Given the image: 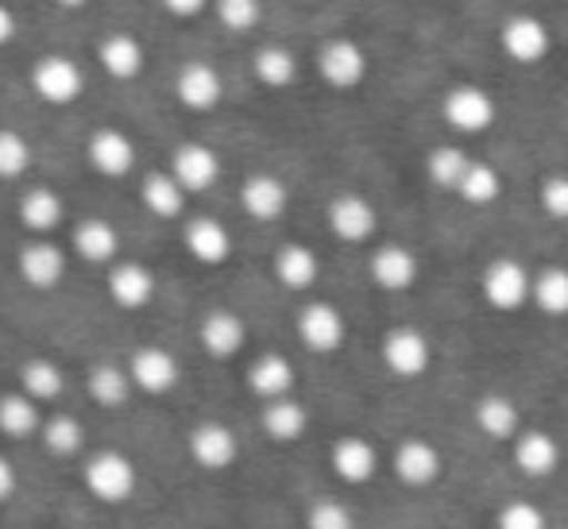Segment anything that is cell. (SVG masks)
<instances>
[{
	"instance_id": "6da1fadb",
	"label": "cell",
	"mask_w": 568,
	"mask_h": 529,
	"mask_svg": "<svg viewBox=\"0 0 568 529\" xmlns=\"http://www.w3.org/2000/svg\"><path fill=\"white\" fill-rule=\"evenodd\" d=\"M82 484L85 491L98 502H128L135 495V484H140V471L128 460L124 452H113V448H101V452H90L82 464Z\"/></svg>"
},
{
	"instance_id": "7a4b0ae2",
	"label": "cell",
	"mask_w": 568,
	"mask_h": 529,
	"mask_svg": "<svg viewBox=\"0 0 568 529\" xmlns=\"http://www.w3.org/2000/svg\"><path fill=\"white\" fill-rule=\"evenodd\" d=\"M479 291H484V302L499 314H518L523 306H530L534 298V275L510 255H499L484 267L479 275Z\"/></svg>"
},
{
	"instance_id": "3957f363",
	"label": "cell",
	"mask_w": 568,
	"mask_h": 529,
	"mask_svg": "<svg viewBox=\"0 0 568 529\" xmlns=\"http://www.w3.org/2000/svg\"><path fill=\"white\" fill-rule=\"evenodd\" d=\"M379 356L395 379H422L434 367V344L422 328L395 325L379 344Z\"/></svg>"
},
{
	"instance_id": "277c9868",
	"label": "cell",
	"mask_w": 568,
	"mask_h": 529,
	"mask_svg": "<svg viewBox=\"0 0 568 529\" xmlns=\"http://www.w3.org/2000/svg\"><path fill=\"white\" fill-rule=\"evenodd\" d=\"M390 468H395L398 484L422 491V487H434L437 479H442L445 456H442V448H437L429 437H406V440H398V445H395Z\"/></svg>"
},
{
	"instance_id": "5b68a950",
	"label": "cell",
	"mask_w": 568,
	"mask_h": 529,
	"mask_svg": "<svg viewBox=\"0 0 568 529\" xmlns=\"http://www.w3.org/2000/svg\"><path fill=\"white\" fill-rule=\"evenodd\" d=\"M510 460H515V468L523 471L526 479L538 484V479H549L561 471L565 445L549 429H523L515 445H510Z\"/></svg>"
},
{
	"instance_id": "8992f818",
	"label": "cell",
	"mask_w": 568,
	"mask_h": 529,
	"mask_svg": "<svg viewBox=\"0 0 568 529\" xmlns=\"http://www.w3.org/2000/svg\"><path fill=\"white\" fill-rule=\"evenodd\" d=\"M379 464H383L379 448H375L367 437H359V433H344V437L333 440V448H329L333 476H337L341 484H348V487L372 484V479L379 476Z\"/></svg>"
},
{
	"instance_id": "52a82bcc",
	"label": "cell",
	"mask_w": 568,
	"mask_h": 529,
	"mask_svg": "<svg viewBox=\"0 0 568 529\" xmlns=\"http://www.w3.org/2000/svg\"><path fill=\"white\" fill-rule=\"evenodd\" d=\"M442 112L456 132H464V135L487 132V128L495 124V116H499L495 98L487 90H479V85H453L442 101Z\"/></svg>"
},
{
	"instance_id": "ba28073f",
	"label": "cell",
	"mask_w": 568,
	"mask_h": 529,
	"mask_svg": "<svg viewBox=\"0 0 568 529\" xmlns=\"http://www.w3.org/2000/svg\"><path fill=\"white\" fill-rule=\"evenodd\" d=\"M499 43L507 51V59L523 62V67H538L549 54V47H554V35H549L546 20H538L530 12H518L499 28Z\"/></svg>"
},
{
	"instance_id": "9c48e42d",
	"label": "cell",
	"mask_w": 568,
	"mask_h": 529,
	"mask_svg": "<svg viewBox=\"0 0 568 529\" xmlns=\"http://www.w3.org/2000/svg\"><path fill=\"white\" fill-rule=\"evenodd\" d=\"M298 336L310 352L333 356V352H341L344 336H348V321L333 302H310L298 314Z\"/></svg>"
},
{
	"instance_id": "30bf717a",
	"label": "cell",
	"mask_w": 568,
	"mask_h": 529,
	"mask_svg": "<svg viewBox=\"0 0 568 529\" xmlns=\"http://www.w3.org/2000/svg\"><path fill=\"white\" fill-rule=\"evenodd\" d=\"M31 85L43 101L51 105H70V101L82 93L85 78H82V67L67 54H43L31 70Z\"/></svg>"
},
{
	"instance_id": "8fae6325",
	"label": "cell",
	"mask_w": 568,
	"mask_h": 529,
	"mask_svg": "<svg viewBox=\"0 0 568 529\" xmlns=\"http://www.w3.org/2000/svg\"><path fill=\"white\" fill-rule=\"evenodd\" d=\"M317 74L333 85V90H356L367 78V51L356 39H329L317 54Z\"/></svg>"
},
{
	"instance_id": "7c38bea8",
	"label": "cell",
	"mask_w": 568,
	"mask_h": 529,
	"mask_svg": "<svg viewBox=\"0 0 568 529\" xmlns=\"http://www.w3.org/2000/svg\"><path fill=\"white\" fill-rule=\"evenodd\" d=\"M190 456L205 471H229L240 456V440L225 421H197L190 429Z\"/></svg>"
},
{
	"instance_id": "4fadbf2b",
	"label": "cell",
	"mask_w": 568,
	"mask_h": 529,
	"mask_svg": "<svg viewBox=\"0 0 568 529\" xmlns=\"http://www.w3.org/2000/svg\"><path fill=\"white\" fill-rule=\"evenodd\" d=\"M367 271H372V283L379 286V291L403 294V291H410V286L418 283L422 263H418V255H414L410 247L379 244L372 252V263H367Z\"/></svg>"
},
{
	"instance_id": "5bb4252c",
	"label": "cell",
	"mask_w": 568,
	"mask_h": 529,
	"mask_svg": "<svg viewBox=\"0 0 568 529\" xmlns=\"http://www.w3.org/2000/svg\"><path fill=\"white\" fill-rule=\"evenodd\" d=\"M128 372H132V383L148 395H166V390L179 387V359L171 356L159 344H148V348H135L132 359H128Z\"/></svg>"
},
{
	"instance_id": "9a60e30c",
	"label": "cell",
	"mask_w": 568,
	"mask_h": 529,
	"mask_svg": "<svg viewBox=\"0 0 568 529\" xmlns=\"http://www.w3.org/2000/svg\"><path fill=\"white\" fill-rule=\"evenodd\" d=\"M329 228L344 244H364V240H372L375 228H379V213H375V205L367 202V197L341 194L329 202Z\"/></svg>"
},
{
	"instance_id": "2e32d148",
	"label": "cell",
	"mask_w": 568,
	"mask_h": 529,
	"mask_svg": "<svg viewBox=\"0 0 568 529\" xmlns=\"http://www.w3.org/2000/svg\"><path fill=\"white\" fill-rule=\"evenodd\" d=\"M171 174L179 179V186L186 190V194H202V190L217 186L221 159H217V151L205 147V143H182L171 155Z\"/></svg>"
},
{
	"instance_id": "e0dca14e",
	"label": "cell",
	"mask_w": 568,
	"mask_h": 529,
	"mask_svg": "<svg viewBox=\"0 0 568 529\" xmlns=\"http://www.w3.org/2000/svg\"><path fill=\"white\" fill-rule=\"evenodd\" d=\"M16 267H20V278L28 286H36V291H54V286L62 283V275H67V255H62V247L51 244V240H31V244L20 247Z\"/></svg>"
},
{
	"instance_id": "ac0fdd59",
	"label": "cell",
	"mask_w": 568,
	"mask_h": 529,
	"mask_svg": "<svg viewBox=\"0 0 568 529\" xmlns=\"http://www.w3.org/2000/svg\"><path fill=\"white\" fill-rule=\"evenodd\" d=\"M294 383H298V375H294V364L283 352H263V356H255L252 367H247V390H252L255 398H263V403L291 398Z\"/></svg>"
},
{
	"instance_id": "d6986e66",
	"label": "cell",
	"mask_w": 568,
	"mask_h": 529,
	"mask_svg": "<svg viewBox=\"0 0 568 529\" xmlns=\"http://www.w3.org/2000/svg\"><path fill=\"white\" fill-rule=\"evenodd\" d=\"M174 93H179V101L186 109L210 112L225 98V82H221V74L210 62H186V67L179 70V78H174Z\"/></svg>"
},
{
	"instance_id": "ffe728a7",
	"label": "cell",
	"mask_w": 568,
	"mask_h": 529,
	"mask_svg": "<svg viewBox=\"0 0 568 529\" xmlns=\"http://www.w3.org/2000/svg\"><path fill=\"white\" fill-rule=\"evenodd\" d=\"M85 151H90L93 171L105 174V179H124L135 166V143L124 132H116V128H98Z\"/></svg>"
},
{
	"instance_id": "44dd1931",
	"label": "cell",
	"mask_w": 568,
	"mask_h": 529,
	"mask_svg": "<svg viewBox=\"0 0 568 529\" xmlns=\"http://www.w3.org/2000/svg\"><path fill=\"white\" fill-rule=\"evenodd\" d=\"M471 418H476V429L484 433L487 440H510V445H515L518 433L526 429L523 410H518V403L507 395H484L476 403V410H471Z\"/></svg>"
},
{
	"instance_id": "7402d4cb",
	"label": "cell",
	"mask_w": 568,
	"mask_h": 529,
	"mask_svg": "<svg viewBox=\"0 0 568 529\" xmlns=\"http://www.w3.org/2000/svg\"><path fill=\"white\" fill-rule=\"evenodd\" d=\"M286 202H291V194H286L283 179H275V174H252L240 186V205L255 221H278L286 213Z\"/></svg>"
},
{
	"instance_id": "603a6c76",
	"label": "cell",
	"mask_w": 568,
	"mask_h": 529,
	"mask_svg": "<svg viewBox=\"0 0 568 529\" xmlns=\"http://www.w3.org/2000/svg\"><path fill=\"white\" fill-rule=\"evenodd\" d=\"M197 336H202V348L210 352L213 359H232L240 348H244L247 328H244V321L232 314V309H213V314L202 317Z\"/></svg>"
},
{
	"instance_id": "cb8c5ba5",
	"label": "cell",
	"mask_w": 568,
	"mask_h": 529,
	"mask_svg": "<svg viewBox=\"0 0 568 529\" xmlns=\"http://www.w3.org/2000/svg\"><path fill=\"white\" fill-rule=\"evenodd\" d=\"M186 252L205 267H217L232 255L229 228L221 221H213V216H197V221L186 224Z\"/></svg>"
},
{
	"instance_id": "d4e9b609",
	"label": "cell",
	"mask_w": 568,
	"mask_h": 529,
	"mask_svg": "<svg viewBox=\"0 0 568 529\" xmlns=\"http://www.w3.org/2000/svg\"><path fill=\"white\" fill-rule=\"evenodd\" d=\"M260 425L275 445H294V440L306 437L310 429V410L298 403V398H278V403H267L260 414Z\"/></svg>"
},
{
	"instance_id": "484cf974",
	"label": "cell",
	"mask_w": 568,
	"mask_h": 529,
	"mask_svg": "<svg viewBox=\"0 0 568 529\" xmlns=\"http://www.w3.org/2000/svg\"><path fill=\"white\" fill-rule=\"evenodd\" d=\"M322 275V260L306 244H283L275 252V278L286 291H310Z\"/></svg>"
},
{
	"instance_id": "4316f807",
	"label": "cell",
	"mask_w": 568,
	"mask_h": 529,
	"mask_svg": "<svg viewBox=\"0 0 568 529\" xmlns=\"http://www.w3.org/2000/svg\"><path fill=\"white\" fill-rule=\"evenodd\" d=\"M151 294H155V275H151L143 263H116V267L109 271V298H113L116 306L140 309L151 302Z\"/></svg>"
},
{
	"instance_id": "83f0119b",
	"label": "cell",
	"mask_w": 568,
	"mask_h": 529,
	"mask_svg": "<svg viewBox=\"0 0 568 529\" xmlns=\"http://www.w3.org/2000/svg\"><path fill=\"white\" fill-rule=\"evenodd\" d=\"M0 433L12 440H28L43 433V414H39L36 398H28L23 390L0 395Z\"/></svg>"
},
{
	"instance_id": "f1b7e54d",
	"label": "cell",
	"mask_w": 568,
	"mask_h": 529,
	"mask_svg": "<svg viewBox=\"0 0 568 529\" xmlns=\"http://www.w3.org/2000/svg\"><path fill=\"white\" fill-rule=\"evenodd\" d=\"M98 59L109 78L132 82V78H140V70H143V47L135 35H124V31H120V35H109L105 43H101Z\"/></svg>"
},
{
	"instance_id": "f546056e",
	"label": "cell",
	"mask_w": 568,
	"mask_h": 529,
	"mask_svg": "<svg viewBox=\"0 0 568 529\" xmlns=\"http://www.w3.org/2000/svg\"><path fill=\"white\" fill-rule=\"evenodd\" d=\"M20 390L36 403H47V398H59L67 390V375L54 359L36 356V359H23L20 364Z\"/></svg>"
},
{
	"instance_id": "4dcf8cb0",
	"label": "cell",
	"mask_w": 568,
	"mask_h": 529,
	"mask_svg": "<svg viewBox=\"0 0 568 529\" xmlns=\"http://www.w3.org/2000/svg\"><path fill=\"white\" fill-rule=\"evenodd\" d=\"M116 247H120L116 228L109 221H101V216H90V221H82L74 228V252L82 255V260L109 263V260H116Z\"/></svg>"
},
{
	"instance_id": "1f68e13d",
	"label": "cell",
	"mask_w": 568,
	"mask_h": 529,
	"mask_svg": "<svg viewBox=\"0 0 568 529\" xmlns=\"http://www.w3.org/2000/svg\"><path fill=\"white\" fill-rule=\"evenodd\" d=\"M132 372L120 364H98L90 372V395L98 406H105V410H116V406L128 403V395H132Z\"/></svg>"
},
{
	"instance_id": "d6a6232c",
	"label": "cell",
	"mask_w": 568,
	"mask_h": 529,
	"mask_svg": "<svg viewBox=\"0 0 568 529\" xmlns=\"http://www.w3.org/2000/svg\"><path fill=\"white\" fill-rule=\"evenodd\" d=\"M252 70L267 90H286V85L298 78V59H294L286 47L271 43V47H260V51H255Z\"/></svg>"
},
{
	"instance_id": "836d02e7",
	"label": "cell",
	"mask_w": 568,
	"mask_h": 529,
	"mask_svg": "<svg viewBox=\"0 0 568 529\" xmlns=\"http://www.w3.org/2000/svg\"><path fill=\"white\" fill-rule=\"evenodd\" d=\"M471 163H476V159H468V151H464V147H456V143H442V147L429 151L426 174H429V182H434V186L453 190V194H456V186L464 182V174H468Z\"/></svg>"
},
{
	"instance_id": "e575fe53",
	"label": "cell",
	"mask_w": 568,
	"mask_h": 529,
	"mask_svg": "<svg viewBox=\"0 0 568 529\" xmlns=\"http://www.w3.org/2000/svg\"><path fill=\"white\" fill-rule=\"evenodd\" d=\"M534 306L546 317H568V267H541L534 275Z\"/></svg>"
},
{
	"instance_id": "d590c367",
	"label": "cell",
	"mask_w": 568,
	"mask_h": 529,
	"mask_svg": "<svg viewBox=\"0 0 568 529\" xmlns=\"http://www.w3.org/2000/svg\"><path fill=\"white\" fill-rule=\"evenodd\" d=\"M143 205H148L155 216H179L182 213V205H186V190L179 186V179H174L171 171H159V174H148L143 179Z\"/></svg>"
},
{
	"instance_id": "8d00e7d4",
	"label": "cell",
	"mask_w": 568,
	"mask_h": 529,
	"mask_svg": "<svg viewBox=\"0 0 568 529\" xmlns=\"http://www.w3.org/2000/svg\"><path fill=\"white\" fill-rule=\"evenodd\" d=\"M62 213H67V205L59 202V194H51V190H28V194L20 197V221L28 224L31 232H51L62 224Z\"/></svg>"
},
{
	"instance_id": "74e56055",
	"label": "cell",
	"mask_w": 568,
	"mask_h": 529,
	"mask_svg": "<svg viewBox=\"0 0 568 529\" xmlns=\"http://www.w3.org/2000/svg\"><path fill=\"white\" fill-rule=\"evenodd\" d=\"M499 194H503V179L491 163H471L464 182L456 186V197L468 205H491L499 202Z\"/></svg>"
},
{
	"instance_id": "f35d334b",
	"label": "cell",
	"mask_w": 568,
	"mask_h": 529,
	"mask_svg": "<svg viewBox=\"0 0 568 529\" xmlns=\"http://www.w3.org/2000/svg\"><path fill=\"white\" fill-rule=\"evenodd\" d=\"M43 445L47 452L54 456H78L82 452V425H78L74 414H54L51 421H43Z\"/></svg>"
},
{
	"instance_id": "ab89813d",
	"label": "cell",
	"mask_w": 568,
	"mask_h": 529,
	"mask_svg": "<svg viewBox=\"0 0 568 529\" xmlns=\"http://www.w3.org/2000/svg\"><path fill=\"white\" fill-rule=\"evenodd\" d=\"M495 529H549V515L534 499H510L495 515Z\"/></svg>"
},
{
	"instance_id": "60d3db41",
	"label": "cell",
	"mask_w": 568,
	"mask_h": 529,
	"mask_svg": "<svg viewBox=\"0 0 568 529\" xmlns=\"http://www.w3.org/2000/svg\"><path fill=\"white\" fill-rule=\"evenodd\" d=\"M306 529H356V515L341 499H317L306 510Z\"/></svg>"
},
{
	"instance_id": "b9f144b4",
	"label": "cell",
	"mask_w": 568,
	"mask_h": 529,
	"mask_svg": "<svg viewBox=\"0 0 568 529\" xmlns=\"http://www.w3.org/2000/svg\"><path fill=\"white\" fill-rule=\"evenodd\" d=\"M31 166V147L23 135L0 132V179H20Z\"/></svg>"
},
{
	"instance_id": "7bdbcfd3",
	"label": "cell",
	"mask_w": 568,
	"mask_h": 529,
	"mask_svg": "<svg viewBox=\"0 0 568 529\" xmlns=\"http://www.w3.org/2000/svg\"><path fill=\"white\" fill-rule=\"evenodd\" d=\"M213 8L229 31H252L260 23V0H213Z\"/></svg>"
},
{
	"instance_id": "ee69618b",
	"label": "cell",
	"mask_w": 568,
	"mask_h": 529,
	"mask_svg": "<svg viewBox=\"0 0 568 529\" xmlns=\"http://www.w3.org/2000/svg\"><path fill=\"white\" fill-rule=\"evenodd\" d=\"M541 210H546L554 221H568V174H549L541 182Z\"/></svg>"
},
{
	"instance_id": "f6af8a7d",
	"label": "cell",
	"mask_w": 568,
	"mask_h": 529,
	"mask_svg": "<svg viewBox=\"0 0 568 529\" xmlns=\"http://www.w3.org/2000/svg\"><path fill=\"white\" fill-rule=\"evenodd\" d=\"M205 4L210 0H163V8L171 16H182V20H194V16H202L205 12Z\"/></svg>"
},
{
	"instance_id": "bcb514c9",
	"label": "cell",
	"mask_w": 568,
	"mask_h": 529,
	"mask_svg": "<svg viewBox=\"0 0 568 529\" xmlns=\"http://www.w3.org/2000/svg\"><path fill=\"white\" fill-rule=\"evenodd\" d=\"M16 484H20V479H16V464L8 460V456H0V502H8L16 495Z\"/></svg>"
},
{
	"instance_id": "7dc6e473",
	"label": "cell",
	"mask_w": 568,
	"mask_h": 529,
	"mask_svg": "<svg viewBox=\"0 0 568 529\" xmlns=\"http://www.w3.org/2000/svg\"><path fill=\"white\" fill-rule=\"evenodd\" d=\"M12 35H16V16L8 12L4 4H0V47L12 43Z\"/></svg>"
},
{
	"instance_id": "c3c4849f",
	"label": "cell",
	"mask_w": 568,
	"mask_h": 529,
	"mask_svg": "<svg viewBox=\"0 0 568 529\" xmlns=\"http://www.w3.org/2000/svg\"><path fill=\"white\" fill-rule=\"evenodd\" d=\"M62 8H82V4H90V0H59Z\"/></svg>"
}]
</instances>
